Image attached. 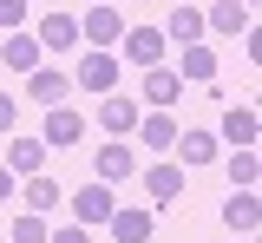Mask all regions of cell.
Listing matches in <instances>:
<instances>
[{"label": "cell", "instance_id": "cell-15", "mask_svg": "<svg viewBox=\"0 0 262 243\" xmlns=\"http://www.w3.org/2000/svg\"><path fill=\"white\" fill-rule=\"evenodd\" d=\"M144 197H151V204H177V197H184V171H177V165H151V171H144Z\"/></svg>", "mask_w": 262, "mask_h": 243}, {"label": "cell", "instance_id": "cell-25", "mask_svg": "<svg viewBox=\"0 0 262 243\" xmlns=\"http://www.w3.org/2000/svg\"><path fill=\"white\" fill-rule=\"evenodd\" d=\"M0 27L20 33V27H27V0H0Z\"/></svg>", "mask_w": 262, "mask_h": 243}, {"label": "cell", "instance_id": "cell-20", "mask_svg": "<svg viewBox=\"0 0 262 243\" xmlns=\"http://www.w3.org/2000/svg\"><path fill=\"white\" fill-rule=\"evenodd\" d=\"M170 151H184V165H210V158H216V132H177V145H170Z\"/></svg>", "mask_w": 262, "mask_h": 243}, {"label": "cell", "instance_id": "cell-10", "mask_svg": "<svg viewBox=\"0 0 262 243\" xmlns=\"http://www.w3.org/2000/svg\"><path fill=\"white\" fill-rule=\"evenodd\" d=\"M66 92H72V72H46V66L27 72V99L33 105H66Z\"/></svg>", "mask_w": 262, "mask_h": 243}, {"label": "cell", "instance_id": "cell-11", "mask_svg": "<svg viewBox=\"0 0 262 243\" xmlns=\"http://www.w3.org/2000/svg\"><path fill=\"white\" fill-rule=\"evenodd\" d=\"M256 132H262L256 105H229V112H223V138L236 145V151H256Z\"/></svg>", "mask_w": 262, "mask_h": 243}, {"label": "cell", "instance_id": "cell-16", "mask_svg": "<svg viewBox=\"0 0 262 243\" xmlns=\"http://www.w3.org/2000/svg\"><path fill=\"white\" fill-rule=\"evenodd\" d=\"M158 33L170 39V46H196V39H203V7H177V13L164 20Z\"/></svg>", "mask_w": 262, "mask_h": 243}, {"label": "cell", "instance_id": "cell-18", "mask_svg": "<svg viewBox=\"0 0 262 243\" xmlns=\"http://www.w3.org/2000/svg\"><path fill=\"white\" fill-rule=\"evenodd\" d=\"M223 224H229V230H256V224H262V204H256V191H229V204H223Z\"/></svg>", "mask_w": 262, "mask_h": 243}, {"label": "cell", "instance_id": "cell-6", "mask_svg": "<svg viewBox=\"0 0 262 243\" xmlns=\"http://www.w3.org/2000/svg\"><path fill=\"white\" fill-rule=\"evenodd\" d=\"M203 33H223V39H249V7L243 0H216L203 13Z\"/></svg>", "mask_w": 262, "mask_h": 243}, {"label": "cell", "instance_id": "cell-2", "mask_svg": "<svg viewBox=\"0 0 262 243\" xmlns=\"http://www.w3.org/2000/svg\"><path fill=\"white\" fill-rule=\"evenodd\" d=\"M164 46H170V39H164L158 27H125V39H118V53H125L138 72H144V66H164Z\"/></svg>", "mask_w": 262, "mask_h": 243}, {"label": "cell", "instance_id": "cell-14", "mask_svg": "<svg viewBox=\"0 0 262 243\" xmlns=\"http://www.w3.org/2000/svg\"><path fill=\"white\" fill-rule=\"evenodd\" d=\"M105 224H112V237L118 243H151V230H158V224H151V210H112V217H105Z\"/></svg>", "mask_w": 262, "mask_h": 243}, {"label": "cell", "instance_id": "cell-12", "mask_svg": "<svg viewBox=\"0 0 262 243\" xmlns=\"http://www.w3.org/2000/svg\"><path fill=\"white\" fill-rule=\"evenodd\" d=\"M177 132H184V125H177L170 112H144V118H138V145H144V151H170Z\"/></svg>", "mask_w": 262, "mask_h": 243}, {"label": "cell", "instance_id": "cell-3", "mask_svg": "<svg viewBox=\"0 0 262 243\" xmlns=\"http://www.w3.org/2000/svg\"><path fill=\"white\" fill-rule=\"evenodd\" d=\"M33 39H39V53H72L79 46V13H39Z\"/></svg>", "mask_w": 262, "mask_h": 243}, {"label": "cell", "instance_id": "cell-7", "mask_svg": "<svg viewBox=\"0 0 262 243\" xmlns=\"http://www.w3.org/2000/svg\"><path fill=\"white\" fill-rule=\"evenodd\" d=\"M98 125H105L112 138H131V132H138V105H131L125 92H105V99H98Z\"/></svg>", "mask_w": 262, "mask_h": 243}, {"label": "cell", "instance_id": "cell-22", "mask_svg": "<svg viewBox=\"0 0 262 243\" xmlns=\"http://www.w3.org/2000/svg\"><path fill=\"white\" fill-rule=\"evenodd\" d=\"M7 237H13V243H46L53 230H46V217H39V210H20V217L7 224Z\"/></svg>", "mask_w": 262, "mask_h": 243}, {"label": "cell", "instance_id": "cell-26", "mask_svg": "<svg viewBox=\"0 0 262 243\" xmlns=\"http://www.w3.org/2000/svg\"><path fill=\"white\" fill-rule=\"evenodd\" d=\"M13 118H20V105H13V92H0V132H13Z\"/></svg>", "mask_w": 262, "mask_h": 243}, {"label": "cell", "instance_id": "cell-17", "mask_svg": "<svg viewBox=\"0 0 262 243\" xmlns=\"http://www.w3.org/2000/svg\"><path fill=\"white\" fill-rule=\"evenodd\" d=\"M39 165H46V145L33 138V132H20V138L7 145V171H13V177H33Z\"/></svg>", "mask_w": 262, "mask_h": 243}, {"label": "cell", "instance_id": "cell-9", "mask_svg": "<svg viewBox=\"0 0 262 243\" xmlns=\"http://www.w3.org/2000/svg\"><path fill=\"white\" fill-rule=\"evenodd\" d=\"M177 92H184V79H177L170 66H144V105H151V112H170Z\"/></svg>", "mask_w": 262, "mask_h": 243}, {"label": "cell", "instance_id": "cell-29", "mask_svg": "<svg viewBox=\"0 0 262 243\" xmlns=\"http://www.w3.org/2000/svg\"><path fill=\"white\" fill-rule=\"evenodd\" d=\"M125 7H138V0H125Z\"/></svg>", "mask_w": 262, "mask_h": 243}, {"label": "cell", "instance_id": "cell-8", "mask_svg": "<svg viewBox=\"0 0 262 243\" xmlns=\"http://www.w3.org/2000/svg\"><path fill=\"white\" fill-rule=\"evenodd\" d=\"M112 210H118L112 184H85V191H72V217H79V224H105Z\"/></svg>", "mask_w": 262, "mask_h": 243}, {"label": "cell", "instance_id": "cell-19", "mask_svg": "<svg viewBox=\"0 0 262 243\" xmlns=\"http://www.w3.org/2000/svg\"><path fill=\"white\" fill-rule=\"evenodd\" d=\"M0 59H7L13 72H33V66H39V39H33L27 27H20V33H7V46H0Z\"/></svg>", "mask_w": 262, "mask_h": 243}, {"label": "cell", "instance_id": "cell-28", "mask_svg": "<svg viewBox=\"0 0 262 243\" xmlns=\"http://www.w3.org/2000/svg\"><path fill=\"white\" fill-rule=\"evenodd\" d=\"M0 197H13V171L7 165H0Z\"/></svg>", "mask_w": 262, "mask_h": 243}, {"label": "cell", "instance_id": "cell-21", "mask_svg": "<svg viewBox=\"0 0 262 243\" xmlns=\"http://www.w3.org/2000/svg\"><path fill=\"white\" fill-rule=\"evenodd\" d=\"M177 79H196V86H210V79H216V53H210L203 39H196V46H184V72H177Z\"/></svg>", "mask_w": 262, "mask_h": 243}, {"label": "cell", "instance_id": "cell-27", "mask_svg": "<svg viewBox=\"0 0 262 243\" xmlns=\"http://www.w3.org/2000/svg\"><path fill=\"white\" fill-rule=\"evenodd\" d=\"M46 243H92V237H85V230L72 224V230H53V237H46Z\"/></svg>", "mask_w": 262, "mask_h": 243}, {"label": "cell", "instance_id": "cell-5", "mask_svg": "<svg viewBox=\"0 0 262 243\" xmlns=\"http://www.w3.org/2000/svg\"><path fill=\"white\" fill-rule=\"evenodd\" d=\"M79 132H85V118H79L72 105H46V132H39V145H46V151H66V145H79Z\"/></svg>", "mask_w": 262, "mask_h": 243}, {"label": "cell", "instance_id": "cell-4", "mask_svg": "<svg viewBox=\"0 0 262 243\" xmlns=\"http://www.w3.org/2000/svg\"><path fill=\"white\" fill-rule=\"evenodd\" d=\"M72 79H79L85 92H98V99H105V92H118V53H98V46H92V53L79 59Z\"/></svg>", "mask_w": 262, "mask_h": 243}, {"label": "cell", "instance_id": "cell-24", "mask_svg": "<svg viewBox=\"0 0 262 243\" xmlns=\"http://www.w3.org/2000/svg\"><path fill=\"white\" fill-rule=\"evenodd\" d=\"M229 177H236V191H256V151H236L229 158Z\"/></svg>", "mask_w": 262, "mask_h": 243}, {"label": "cell", "instance_id": "cell-23", "mask_svg": "<svg viewBox=\"0 0 262 243\" xmlns=\"http://www.w3.org/2000/svg\"><path fill=\"white\" fill-rule=\"evenodd\" d=\"M53 204H59V184H53V177H39V171H33V177H27V210H39V217H46Z\"/></svg>", "mask_w": 262, "mask_h": 243}, {"label": "cell", "instance_id": "cell-1", "mask_svg": "<svg viewBox=\"0 0 262 243\" xmlns=\"http://www.w3.org/2000/svg\"><path fill=\"white\" fill-rule=\"evenodd\" d=\"M79 33L92 39L98 53H112V46L125 39V13H118L112 0H92V7H85V20H79Z\"/></svg>", "mask_w": 262, "mask_h": 243}, {"label": "cell", "instance_id": "cell-13", "mask_svg": "<svg viewBox=\"0 0 262 243\" xmlns=\"http://www.w3.org/2000/svg\"><path fill=\"white\" fill-rule=\"evenodd\" d=\"M92 171H98V184H125V177H131V145H125V138H112V145H98V158H92Z\"/></svg>", "mask_w": 262, "mask_h": 243}]
</instances>
